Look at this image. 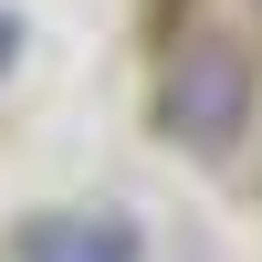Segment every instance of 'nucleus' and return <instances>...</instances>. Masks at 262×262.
Wrapping results in <instances>:
<instances>
[{
	"label": "nucleus",
	"mask_w": 262,
	"mask_h": 262,
	"mask_svg": "<svg viewBox=\"0 0 262 262\" xmlns=\"http://www.w3.org/2000/svg\"><path fill=\"white\" fill-rule=\"evenodd\" d=\"M252 116H262V74H252L242 42L200 32V42H179V53L158 63L147 126H158L168 147H189V158H231V147L252 137Z\"/></svg>",
	"instance_id": "nucleus-1"
},
{
	"label": "nucleus",
	"mask_w": 262,
	"mask_h": 262,
	"mask_svg": "<svg viewBox=\"0 0 262 262\" xmlns=\"http://www.w3.org/2000/svg\"><path fill=\"white\" fill-rule=\"evenodd\" d=\"M11 262H147L137 210H32L11 231Z\"/></svg>",
	"instance_id": "nucleus-2"
}]
</instances>
